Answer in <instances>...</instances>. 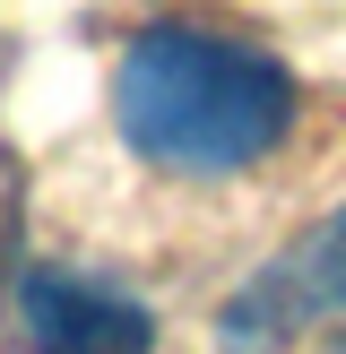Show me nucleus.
Instances as JSON below:
<instances>
[{
    "mask_svg": "<svg viewBox=\"0 0 346 354\" xmlns=\"http://www.w3.org/2000/svg\"><path fill=\"white\" fill-rule=\"evenodd\" d=\"M303 113V86L251 35L217 26H147L130 35L113 69V121L130 138V156L190 182H225L251 173L260 156H277V138Z\"/></svg>",
    "mask_w": 346,
    "mask_h": 354,
    "instance_id": "1",
    "label": "nucleus"
},
{
    "mask_svg": "<svg viewBox=\"0 0 346 354\" xmlns=\"http://www.w3.org/2000/svg\"><path fill=\"white\" fill-rule=\"evenodd\" d=\"M17 320H26L35 354H147L156 346V320L138 303L86 286V277H52V268H35L17 286Z\"/></svg>",
    "mask_w": 346,
    "mask_h": 354,
    "instance_id": "2",
    "label": "nucleus"
},
{
    "mask_svg": "<svg viewBox=\"0 0 346 354\" xmlns=\"http://www.w3.org/2000/svg\"><path fill=\"white\" fill-rule=\"evenodd\" d=\"M320 311H346V207H338L294 259H277L234 311H225V337H234V346H268L277 328L320 320Z\"/></svg>",
    "mask_w": 346,
    "mask_h": 354,
    "instance_id": "3",
    "label": "nucleus"
},
{
    "mask_svg": "<svg viewBox=\"0 0 346 354\" xmlns=\"http://www.w3.org/2000/svg\"><path fill=\"white\" fill-rule=\"evenodd\" d=\"M329 354H346V337H338V346H329Z\"/></svg>",
    "mask_w": 346,
    "mask_h": 354,
    "instance_id": "4",
    "label": "nucleus"
}]
</instances>
